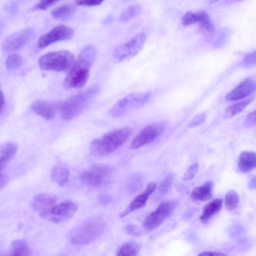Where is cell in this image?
I'll return each mask as SVG.
<instances>
[{
    "label": "cell",
    "instance_id": "42",
    "mask_svg": "<svg viewBox=\"0 0 256 256\" xmlns=\"http://www.w3.org/2000/svg\"><path fill=\"white\" fill-rule=\"evenodd\" d=\"M8 182V178L5 174L0 173V190L4 187Z\"/></svg>",
    "mask_w": 256,
    "mask_h": 256
},
{
    "label": "cell",
    "instance_id": "43",
    "mask_svg": "<svg viewBox=\"0 0 256 256\" xmlns=\"http://www.w3.org/2000/svg\"><path fill=\"white\" fill-rule=\"evenodd\" d=\"M5 105V99L2 91L0 89V114L3 111Z\"/></svg>",
    "mask_w": 256,
    "mask_h": 256
},
{
    "label": "cell",
    "instance_id": "40",
    "mask_svg": "<svg viewBox=\"0 0 256 256\" xmlns=\"http://www.w3.org/2000/svg\"><path fill=\"white\" fill-rule=\"evenodd\" d=\"M126 232L131 236H136L139 235V232L137 230L136 227L134 225L128 224L126 226Z\"/></svg>",
    "mask_w": 256,
    "mask_h": 256
},
{
    "label": "cell",
    "instance_id": "35",
    "mask_svg": "<svg viewBox=\"0 0 256 256\" xmlns=\"http://www.w3.org/2000/svg\"><path fill=\"white\" fill-rule=\"evenodd\" d=\"M58 0H46L41 1L36 4L33 8V10H46L54 5Z\"/></svg>",
    "mask_w": 256,
    "mask_h": 256
},
{
    "label": "cell",
    "instance_id": "11",
    "mask_svg": "<svg viewBox=\"0 0 256 256\" xmlns=\"http://www.w3.org/2000/svg\"><path fill=\"white\" fill-rule=\"evenodd\" d=\"M74 34V30L65 25H59L42 35L38 40V46L44 48L54 42L70 39Z\"/></svg>",
    "mask_w": 256,
    "mask_h": 256
},
{
    "label": "cell",
    "instance_id": "1",
    "mask_svg": "<svg viewBox=\"0 0 256 256\" xmlns=\"http://www.w3.org/2000/svg\"><path fill=\"white\" fill-rule=\"evenodd\" d=\"M97 50L92 44L83 47L64 82L66 89L82 88L90 76V70L97 56Z\"/></svg>",
    "mask_w": 256,
    "mask_h": 256
},
{
    "label": "cell",
    "instance_id": "9",
    "mask_svg": "<svg viewBox=\"0 0 256 256\" xmlns=\"http://www.w3.org/2000/svg\"><path fill=\"white\" fill-rule=\"evenodd\" d=\"M166 128L164 122H155L146 126L132 140L130 148L137 149L152 142L163 133Z\"/></svg>",
    "mask_w": 256,
    "mask_h": 256
},
{
    "label": "cell",
    "instance_id": "31",
    "mask_svg": "<svg viewBox=\"0 0 256 256\" xmlns=\"http://www.w3.org/2000/svg\"><path fill=\"white\" fill-rule=\"evenodd\" d=\"M22 62L21 56L16 53L12 54L6 59V67L9 70H14L19 68L22 64Z\"/></svg>",
    "mask_w": 256,
    "mask_h": 256
},
{
    "label": "cell",
    "instance_id": "30",
    "mask_svg": "<svg viewBox=\"0 0 256 256\" xmlns=\"http://www.w3.org/2000/svg\"><path fill=\"white\" fill-rule=\"evenodd\" d=\"M142 177L139 174L132 176L128 182L126 188L130 192H136L139 190L142 185Z\"/></svg>",
    "mask_w": 256,
    "mask_h": 256
},
{
    "label": "cell",
    "instance_id": "38",
    "mask_svg": "<svg viewBox=\"0 0 256 256\" xmlns=\"http://www.w3.org/2000/svg\"><path fill=\"white\" fill-rule=\"evenodd\" d=\"M206 120V115L202 114L196 116L188 124L190 127L196 126L203 123Z\"/></svg>",
    "mask_w": 256,
    "mask_h": 256
},
{
    "label": "cell",
    "instance_id": "3",
    "mask_svg": "<svg viewBox=\"0 0 256 256\" xmlns=\"http://www.w3.org/2000/svg\"><path fill=\"white\" fill-rule=\"evenodd\" d=\"M100 88L98 84L92 85L62 102L59 110L61 118L66 121L76 118L98 94Z\"/></svg>",
    "mask_w": 256,
    "mask_h": 256
},
{
    "label": "cell",
    "instance_id": "2",
    "mask_svg": "<svg viewBox=\"0 0 256 256\" xmlns=\"http://www.w3.org/2000/svg\"><path fill=\"white\" fill-rule=\"evenodd\" d=\"M130 128L112 130L100 138L94 139L89 146L90 154L95 156H106L123 145L131 134Z\"/></svg>",
    "mask_w": 256,
    "mask_h": 256
},
{
    "label": "cell",
    "instance_id": "15",
    "mask_svg": "<svg viewBox=\"0 0 256 256\" xmlns=\"http://www.w3.org/2000/svg\"><path fill=\"white\" fill-rule=\"evenodd\" d=\"M256 90L254 80L246 78L226 96V99L230 101L242 100L252 94Z\"/></svg>",
    "mask_w": 256,
    "mask_h": 256
},
{
    "label": "cell",
    "instance_id": "16",
    "mask_svg": "<svg viewBox=\"0 0 256 256\" xmlns=\"http://www.w3.org/2000/svg\"><path fill=\"white\" fill-rule=\"evenodd\" d=\"M61 103L59 102L40 100L32 104V108L36 114L46 120H50L54 118L57 112L60 110Z\"/></svg>",
    "mask_w": 256,
    "mask_h": 256
},
{
    "label": "cell",
    "instance_id": "25",
    "mask_svg": "<svg viewBox=\"0 0 256 256\" xmlns=\"http://www.w3.org/2000/svg\"><path fill=\"white\" fill-rule=\"evenodd\" d=\"M76 10V8L74 6L66 4L54 9L51 14L55 19L64 20L70 18Z\"/></svg>",
    "mask_w": 256,
    "mask_h": 256
},
{
    "label": "cell",
    "instance_id": "6",
    "mask_svg": "<svg viewBox=\"0 0 256 256\" xmlns=\"http://www.w3.org/2000/svg\"><path fill=\"white\" fill-rule=\"evenodd\" d=\"M113 173L114 168L111 166L96 164L82 172L80 174V179L85 185L98 188L108 183Z\"/></svg>",
    "mask_w": 256,
    "mask_h": 256
},
{
    "label": "cell",
    "instance_id": "26",
    "mask_svg": "<svg viewBox=\"0 0 256 256\" xmlns=\"http://www.w3.org/2000/svg\"><path fill=\"white\" fill-rule=\"evenodd\" d=\"M30 250L26 242L22 240L12 242L8 256H29Z\"/></svg>",
    "mask_w": 256,
    "mask_h": 256
},
{
    "label": "cell",
    "instance_id": "8",
    "mask_svg": "<svg viewBox=\"0 0 256 256\" xmlns=\"http://www.w3.org/2000/svg\"><path fill=\"white\" fill-rule=\"evenodd\" d=\"M146 38L144 32L138 34L128 42L115 49L113 53L114 58L120 62L135 56L142 48Z\"/></svg>",
    "mask_w": 256,
    "mask_h": 256
},
{
    "label": "cell",
    "instance_id": "20",
    "mask_svg": "<svg viewBox=\"0 0 256 256\" xmlns=\"http://www.w3.org/2000/svg\"><path fill=\"white\" fill-rule=\"evenodd\" d=\"M18 148L14 142H6L0 145V172L15 155Z\"/></svg>",
    "mask_w": 256,
    "mask_h": 256
},
{
    "label": "cell",
    "instance_id": "12",
    "mask_svg": "<svg viewBox=\"0 0 256 256\" xmlns=\"http://www.w3.org/2000/svg\"><path fill=\"white\" fill-rule=\"evenodd\" d=\"M34 32L26 28L14 32L4 42L2 48L6 52H14L22 48L33 36Z\"/></svg>",
    "mask_w": 256,
    "mask_h": 256
},
{
    "label": "cell",
    "instance_id": "17",
    "mask_svg": "<svg viewBox=\"0 0 256 256\" xmlns=\"http://www.w3.org/2000/svg\"><path fill=\"white\" fill-rule=\"evenodd\" d=\"M156 187L154 182H152L148 184L145 190L137 196L128 206L119 214L120 218H124L131 212L144 207L150 194L154 192Z\"/></svg>",
    "mask_w": 256,
    "mask_h": 256
},
{
    "label": "cell",
    "instance_id": "10",
    "mask_svg": "<svg viewBox=\"0 0 256 256\" xmlns=\"http://www.w3.org/2000/svg\"><path fill=\"white\" fill-rule=\"evenodd\" d=\"M174 208L175 202L172 200L160 203L145 218L143 222L144 228L147 230H152L158 228L171 214Z\"/></svg>",
    "mask_w": 256,
    "mask_h": 256
},
{
    "label": "cell",
    "instance_id": "45",
    "mask_svg": "<svg viewBox=\"0 0 256 256\" xmlns=\"http://www.w3.org/2000/svg\"><path fill=\"white\" fill-rule=\"evenodd\" d=\"M114 20V17L112 15H110L105 18L102 22V24L104 25H108L111 24Z\"/></svg>",
    "mask_w": 256,
    "mask_h": 256
},
{
    "label": "cell",
    "instance_id": "33",
    "mask_svg": "<svg viewBox=\"0 0 256 256\" xmlns=\"http://www.w3.org/2000/svg\"><path fill=\"white\" fill-rule=\"evenodd\" d=\"M198 170V164L197 162H195L192 164L188 168L184 175L182 180L184 181H188L192 180L196 174Z\"/></svg>",
    "mask_w": 256,
    "mask_h": 256
},
{
    "label": "cell",
    "instance_id": "34",
    "mask_svg": "<svg viewBox=\"0 0 256 256\" xmlns=\"http://www.w3.org/2000/svg\"><path fill=\"white\" fill-rule=\"evenodd\" d=\"M256 51H254L246 55L242 60V64L246 68L252 67L256 65Z\"/></svg>",
    "mask_w": 256,
    "mask_h": 256
},
{
    "label": "cell",
    "instance_id": "18",
    "mask_svg": "<svg viewBox=\"0 0 256 256\" xmlns=\"http://www.w3.org/2000/svg\"><path fill=\"white\" fill-rule=\"evenodd\" d=\"M213 184L208 181L203 184L194 188L190 193L191 199L195 202L208 200L212 196Z\"/></svg>",
    "mask_w": 256,
    "mask_h": 256
},
{
    "label": "cell",
    "instance_id": "24",
    "mask_svg": "<svg viewBox=\"0 0 256 256\" xmlns=\"http://www.w3.org/2000/svg\"><path fill=\"white\" fill-rule=\"evenodd\" d=\"M254 100V96L244 99L228 107L224 113L225 119H230L241 112Z\"/></svg>",
    "mask_w": 256,
    "mask_h": 256
},
{
    "label": "cell",
    "instance_id": "32",
    "mask_svg": "<svg viewBox=\"0 0 256 256\" xmlns=\"http://www.w3.org/2000/svg\"><path fill=\"white\" fill-rule=\"evenodd\" d=\"M174 176L172 174H168L164 180L161 182L158 188V192L161 195L166 194L170 188L174 179Z\"/></svg>",
    "mask_w": 256,
    "mask_h": 256
},
{
    "label": "cell",
    "instance_id": "7",
    "mask_svg": "<svg viewBox=\"0 0 256 256\" xmlns=\"http://www.w3.org/2000/svg\"><path fill=\"white\" fill-rule=\"evenodd\" d=\"M149 91L130 94L118 101L109 110L108 114L113 118H118L129 110L141 107L150 99Z\"/></svg>",
    "mask_w": 256,
    "mask_h": 256
},
{
    "label": "cell",
    "instance_id": "19",
    "mask_svg": "<svg viewBox=\"0 0 256 256\" xmlns=\"http://www.w3.org/2000/svg\"><path fill=\"white\" fill-rule=\"evenodd\" d=\"M238 166L242 172L246 173L256 167V154L253 152L244 151L238 156Z\"/></svg>",
    "mask_w": 256,
    "mask_h": 256
},
{
    "label": "cell",
    "instance_id": "28",
    "mask_svg": "<svg viewBox=\"0 0 256 256\" xmlns=\"http://www.w3.org/2000/svg\"><path fill=\"white\" fill-rule=\"evenodd\" d=\"M142 12V7L139 4L129 6L120 14L119 20L125 22L139 15Z\"/></svg>",
    "mask_w": 256,
    "mask_h": 256
},
{
    "label": "cell",
    "instance_id": "44",
    "mask_svg": "<svg viewBox=\"0 0 256 256\" xmlns=\"http://www.w3.org/2000/svg\"><path fill=\"white\" fill-rule=\"evenodd\" d=\"M248 188L251 190H255L256 188V178L254 176L249 181L248 184Z\"/></svg>",
    "mask_w": 256,
    "mask_h": 256
},
{
    "label": "cell",
    "instance_id": "5",
    "mask_svg": "<svg viewBox=\"0 0 256 256\" xmlns=\"http://www.w3.org/2000/svg\"><path fill=\"white\" fill-rule=\"evenodd\" d=\"M74 62V56L67 50L48 52L38 60L40 68L43 70L57 72H66L70 69Z\"/></svg>",
    "mask_w": 256,
    "mask_h": 256
},
{
    "label": "cell",
    "instance_id": "13",
    "mask_svg": "<svg viewBox=\"0 0 256 256\" xmlns=\"http://www.w3.org/2000/svg\"><path fill=\"white\" fill-rule=\"evenodd\" d=\"M78 210L76 204L67 200L52 206L50 211L48 220L54 223H60L70 218Z\"/></svg>",
    "mask_w": 256,
    "mask_h": 256
},
{
    "label": "cell",
    "instance_id": "4",
    "mask_svg": "<svg viewBox=\"0 0 256 256\" xmlns=\"http://www.w3.org/2000/svg\"><path fill=\"white\" fill-rule=\"evenodd\" d=\"M105 226V222L102 218H91L72 230L68 238L70 242L74 244H87L102 235Z\"/></svg>",
    "mask_w": 256,
    "mask_h": 256
},
{
    "label": "cell",
    "instance_id": "14",
    "mask_svg": "<svg viewBox=\"0 0 256 256\" xmlns=\"http://www.w3.org/2000/svg\"><path fill=\"white\" fill-rule=\"evenodd\" d=\"M56 202V198L54 196L45 193L39 194L34 198L32 207L40 216L48 219L50 210Z\"/></svg>",
    "mask_w": 256,
    "mask_h": 256
},
{
    "label": "cell",
    "instance_id": "37",
    "mask_svg": "<svg viewBox=\"0 0 256 256\" xmlns=\"http://www.w3.org/2000/svg\"><path fill=\"white\" fill-rule=\"evenodd\" d=\"M256 110L250 113L246 117L244 125L247 128L251 127L256 125Z\"/></svg>",
    "mask_w": 256,
    "mask_h": 256
},
{
    "label": "cell",
    "instance_id": "36",
    "mask_svg": "<svg viewBox=\"0 0 256 256\" xmlns=\"http://www.w3.org/2000/svg\"><path fill=\"white\" fill-rule=\"evenodd\" d=\"M103 2L102 0H78L75 2L78 6H94L101 4Z\"/></svg>",
    "mask_w": 256,
    "mask_h": 256
},
{
    "label": "cell",
    "instance_id": "21",
    "mask_svg": "<svg viewBox=\"0 0 256 256\" xmlns=\"http://www.w3.org/2000/svg\"><path fill=\"white\" fill-rule=\"evenodd\" d=\"M70 173L67 166L63 165L56 166L52 170L50 178L52 182L62 187L68 182Z\"/></svg>",
    "mask_w": 256,
    "mask_h": 256
},
{
    "label": "cell",
    "instance_id": "27",
    "mask_svg": "<svg viewBox=\"0 0 256 256\" xmlns=\"http://www.w3.org/2000/svg\"><path fill=\"white\" fill-rule=\"evenodd\" d=\"M140 250L139 245L134 242H128L122 244L118 248L117 256H138Z\"/></svg>",
    "mask_w": 256,
    "mask_h": 256
},
{
    "label": "cell",
    "instance_id": "41",
    "mask_svg": "<svg viewBox=\"0 0 256 256\" xmlns=\"http://www.w3.org/2000/svg\"><path fill=\"white\" fill-rule=\"evenodd\" d=\"M198 256H226L225 254L220 252H202L200 253L198 255Z\"/></svg>",
    "mask_w": 256,
    "mask_h": 256
},
{
    "label": "cell",
    "instance_id": "22",
    "mask_svg": "<svg viewBox=\"0 0 256 256\" xmlns=\"http://www.w3.org/2000/svg\"><path fill=\"white\" fill-rule=\"evenodd\" d=\"M222 199L215 198L206 204L202 210L200 219L202 222H206L212 217L220 212L222 208Z\"/></svg>",
    "mask_w": 256,
    "mask_h": 256
},
{
    "label": "cell",
    "instance_id": "23",
    "mask_svg": "<svg viewBox=\"0 0 256 256\" xmlns=\"http://www.w3.org/2000/svg\"><path fill=\"white\" fill-rule=\"evenodd\" d=\"M208 14L204 10H200L198 12L188 11L186 12L182 18V24L184 26H190L196 23H204Z\"/></svg>",
    "mask_w": 256,
    "mask_h": 256
},
{
    "label": "cell",
    "instance_id": "29",
    "mask_svg": "<svg viewBox=\"0 0 256 256\" xmlns=\"http://www.w3.org/2000/svg\"><path fill=\"white\" fill-rule=\"evenodd\" d=\"M239 196L238 194L234 190L228 192L224 198V206L227 210H233L238 206Z\"/></svg>",
    "mask_w": 256,
    "mask_h": 256
},
{
    "label": "cell",
    "instance_id": "39",
    "mask_svg": "<svg viewBox=\"0 0 256 256\" xmlns=\"http://www.w3.org/2000/svg\"><path fill=\"white\" fill-rule=\"evenodd\" d=\"M112 197L106 194H100L98 197V202L103 205H106L112 201Z\"/></svg>",
    "mask_w": 256,
    "mask_h": 256
}]
</instances>
